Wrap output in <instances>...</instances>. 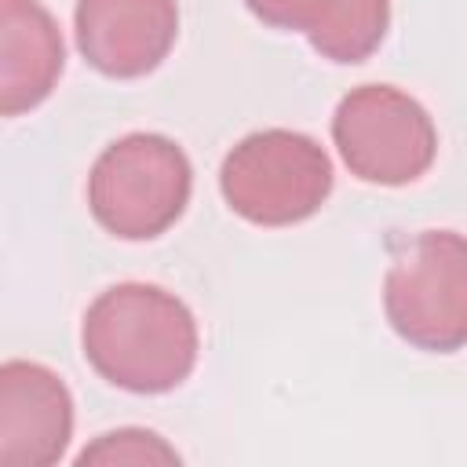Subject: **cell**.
Returning a JSON list of instances; mask_svg holds the SVG:
<instances>
[{
	"label": "cell",
	"mask_w": 467,
	"mask_h": 467,
	"mask_svg": "<svg viewBox=\"0 0 467 467\" xmlns=\"http://www.w3.org/2000/svg\"><path fill=\"white\" fill-rule=\"evenodd\" d=\"M66 66L55 15L40 0H0V117L40 106Z\"/></svg>",
	"instance_id": "8"
},
{
	"label": "cell",
	"mask_w": 467,
	"mask_h": 467,
	"mask_svg": "<svg viewBox=\"0 0 467 467\" xmlns=\"http://www.w3.org/2000/svg\"><path fill=\"white\" fill-rule=\"evenodd\" d=\"M390 328L434 354L467 343V244L456 230H423L398 241L383 277Z\"/></svg>",
	"instance_id": "3"
},
{
	"label": "cell",
	"mask_w": 467,
	"mask_h": 467,
	"mask_svg": "<svg viewBox=\"0 0 467 467\" xmlns=\"http://www.w3.org/2000/svg\"><path fill=\"white\" fill-rule=\"evenodd\" d=\"M77 463H179V452L164 445L153 431L124 427L102 434L95 445H88Z\"/></svg>",
	"instance_id": "10"
},
{
	"label": "cell",
	"mask_w": 467,
	"mask_h": 467,
	"mask_svg": "<svg viewBox=\"0 0 467 467\" xmlns=\"http://www.w3.org/2000/svg\"><path fill=\"white\" fill-rule=\"evenodd\" d=\"M77 47L106 77L157 69L179 36L175 0H77Z\"/></svg>",
	"instance_id": "7"
},
{
	"label": "cell",
	"mask_w": 467,
	"mask_h": 467,
	"mask_svg": "<svg viewBox=\"0 0 467 467\" xmlns=\"http://www.w3.org/2000/svg\"><path fill=\"white\" fill-rule=\"evenodd\" d=\"M248 11L255 18H263L266 26L274 29H299V33H310L332 0H244Z\"/></svg>",
	"instance_id": "11"
},
{
	"label": "cell",
	"mask_w": 467,
	"mask_h": 467,
	"mask_svg": "<svg viewBox=\"0 0 467 467\" xmlns=\"http://www.w3.org/2000/svg\"><path fill=\"white\" fill-rule=\"evenodd\" d=\"M332 139L350 175L376 186L416 182L438 153L431 113L390 84L347 91L332 113Z\"/></svg>",
	"instance_id": "5"
},
{
	"label": "cell",
	"mask_w": 467,
	"mask_h": 467,
	"mask_svg": "<svg viewBox=\"0 0 467 467\" xmlns=\"http://www.w3.org/2000/svg\"><path fill=\"white\" fill-rule=\"evenodd\" d=\"M193 168L168 135L131 131L109 142L88 175V208L102 230L124 241L164 234L190 201Z\"/></svg>",
	"instance_id": "2"
},
{
	"label": "cell",
	"mask_w": 467,
	"mask_h": 467,
	"mask_svg": "<svg viewBox=\"0 0 467 467\" xmlns=\"http://www.w3.org/2000/svg\"><path fill=\"white\" fill-rule=\"evenodd\" d=\"M73 438V398L36 361L0 365V467H51Z\"/></svg>",
	"instance_id": "6"
},
{
	"label": "cell",
	"mask_w": 467,
	"mask_h": 467,
	"mask_svg": "<svg viewBox=\"0 0 467 467\" xmlns=\"http://www.w3.org/2000/svg\"><path fill=\"white\" fill-rule=\"evenodd\" d=\"M219 190L241 219L292 226L310 219L332 193V161L303 131H252L223 157Z\"/></svg>",
	"instance_id": "4"
},
{
	"label": "cell",
	"mask_w": 467,
	"mask_h": 467,
	"mask_svg": "<svg viewBox=\"0 0 467 467\" xmlns=\"http://www.w3.org/2000/svg\"><path fill=\"white\" fill-rule=\"evenodd\" d=\"M88 365L131 394L175 390L197 365V321L161 285L124 281L95 296L80 325Z\"/></svg>",
	"instance_id": "1"
},
{
	"label": "cell",
	"mask_w": 467,
	"mask_h": 467,
	"mask_svg": "<svg viewBox=\"0 0 467 467\" xmlns=\"http://www.w3.org/2000/svg\"><path fill=\"white\" fill-rule=\"evenodd\" d=\"M390 0H332L325 18L306 33L310 47L328 62H365L387 36Z\"/></svg>",
	"instance_id": "9"
}]
</instances>
